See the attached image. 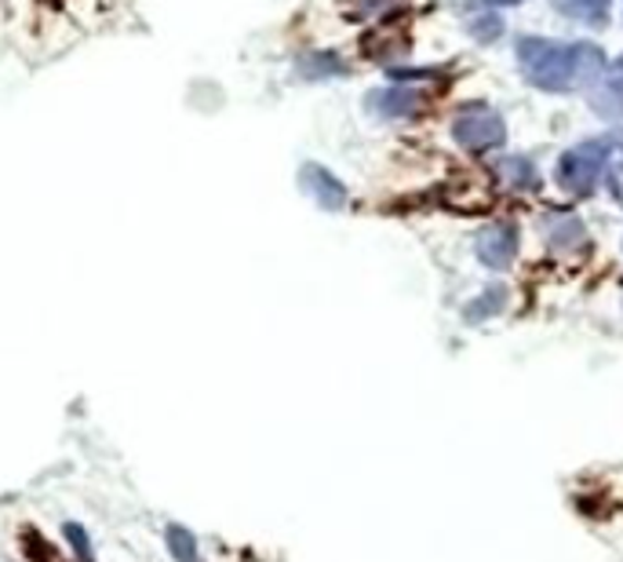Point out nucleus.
<instances>
[{
  "mask_svg": "<svg viewBox=\"0 0 623 562\" xmlns=\"http://www.w3.org/2000/svg\"><path fill=\"white\" fill-rule=\"evenodd\" d=\"M481 4H489V8H514V4H525V0H481Z\"/></svg>",
  "mask_w": 623,
  "mask_h": 562,
  "instance_id": "2eb2a0df",
  "label": "nucleus"
},
{
  "mask_svg": "<svg viewBox=\"0 0 623 562\" xmlns=\"http://www.w3.org/2000/svg\"><path fill=\"white\" fill-rule=\"evenodd\" d=\"M562 15L576 19V23L587 26H606L612 15V0H551Z\"/></svg>",
  "mask_w": 623,
  "mask_h": 562,
  "instance_id": "9d476101",
  "label": "nucleus"
},
{
  "mask_svg": "<svg viewBox=\"0 0 623 562\" xmlns=\"http://www.w3.org/2000/svg\"><path fill=\"white\" fill-rule=\"evenodd\" d=\"M521 78L540 92H573L579 84L606 78V51L587 40H554V37H521L514 45Z\"/></svg>",
  "mask_w": 623,
  "mask_h": 562,
  "instance_id": "f257e3e1",
  "label": "nucleus"
},
{
  "mask_svg": "<svg viewBox=\"0 0 623 562\" xmlns=\"http://www.w3.org/2000/svg\"><path fill=\"white\" fill-rule=\"evenodd\" d=\"M168 551L175 562H201V555H197V540L186 526H168Z\"/></svg>",
  "mask_w": 623,
  "mask_h": 562,
  "instance_id": "f8f14e48",
  "label": "nucleus"
},
{
  "mask_svg": "<svg viewBox=\"0 0 623 562\" xmlns=\"http://www.w3.org/2000/svg\"><path fill=\"white\" fill-rule=\"evenodd\" d=\"M507 285H499V281H492V285H485L481 293L470 300V304L463 307V318L470 321V326H478V321H489V318H496L507 311Z\"/></svg>",
  "mask_w": 623,
  "mask_h": 562,
  "instance_id": "6e6552de",
  "label": "nucleus"
},
{
  "mask_svg": "<svg viewBox=\"0 0 623 562\" xmlns=\"http://www.w3.org/2000/svg\"><path fill=\"white\" fill-rule=\"evenodd\" d=\"M295 73L303 81H332V78H343L346 73V62L336 56V51H306V56L295 59Z\"/></svg>",
  "mask_w": 623,
  "mask_h": 562,
  "instance_id": "1a4fd4ad",
  "label": "nucleus"
},
{
  "mask_svg": "<svg viewBox=\"0 0 623 562\" xmlns=\"http://www.w3.org/2000/svg\"><path fill=\"white\" fill-rule=\"evenodd\" d=\"M606 81H609V92H616L623 95V56L612 62V67L606 70Z\"/></svg>",
  "mask_w": 623,
  "mask_h": 562,
  "instance_id": "4468645a",
  "label": "nucleus"
},
{
  "mask_svg": "<svg viewBox=\"0 0 623 562\" xmlns=\"http://www.w3.org/2000/svg\"><path fill=\"white\" fill-rule=\"evenodd\" d=\"M467 30H470V37L481 40V45H492V40H499L503 23H499V15H474L467 23Z\"/></svg>",
  "mask_w": 623,
  "mask_h": 562,
  "instance_id": "ddd939ff",
  "label": "nucleus"
},
{
  "mask_svg": "<svg viewBox=\"0 0 623 562\" xmlns=\"http://www.w3.org/2000/svg\"><path fill=\"white\" fill-rule=\"evenodd\" d=\"M609 161H612V150H609L606 136H601V139H584V143L568 147L565 154L557 157L554 179H557V187L568 194V198L584 201L601 187V179H606V172H609Z\"/></svg>",
  "mask_w": 623,
  "mask_h": 562,
  "instance_id": "f03ea898",
  "label": "nucleus"
},
{
  "mask_svg": "<svg viewBox=\"0 0 623 562\" xmlns=\"http://www.w3.org/2000/svg\"><path fill=\"white\" fill-rule=\"evenodd\" d=\"M426 99L415 89H404V84H387V89H376L365 95V110L379 121H401V117H415L423 114Z\"/></svg>",
  "mask_w": 623,
  "mask_h": 562,
  "instance_id": "39448f33",
  "label": "nucleus"
},
{
  "mask_svg": "<svg viewBox=\"0 0 623 562\" xmlns=\"http://www.w3.org/2000/svg\"><path fill=\"white\" fill-rule=\"evenodd\" d=\"M543 242L554 248V253H576V248H584L587 245V231H584V220L573 212H562V209H554V212H546L543 215Z\"/></svg>",
  "mask_w": 623,
  "mask_h": 562,
  "instance_id": "0eeeda50",
  "label": "nucleus"
},
{
  "mask_svg": "<svg viewBox=\"0 0 623 562\" xmlns=\"http://www.w3.org/2000/svg\"><path fill=\"white\" fill-rule=\"evenodd\" d=\"M452 139L470 154H492L507 143V121L485 103H470L452 117Z\"/></svg>",
  "mask_w": 623,
  "mask_h": 562,
  "instance_id": "7ed1b4c3",
  "label": "nucleus"
},
{
  "mask_svg": "<svg viewBox=\"0 0 623 562\" xmlns=\"http://www.w3.org/2000/svg\"><path fill=\"white\" fill-rule=\"evenodd\" d=\"M299 187L306 198H314V204H321L325 212L346 209V187L325 165H317V161H306L299 168Z\"/></svg>",
  "mask_w": 623,
  "mask_h": 562,
  "instance_id": "423d86ee",
  "label": "nucleus"
},
{
  "mask_svg": "<svg viewBox=\"0 0 623 562\" xmlns=\"http://www.w3.org/2000/svg\"><path fill=\"white\" fill-rule=\"evenodd\" d=\"M518 245H521L518 226L507 223V220H499V223H489V226H481V231H478L474 256H478L481 267L507 270L514 259H518Z\"/></svg>",
  "mask_w": 623,
  "mask_h": 562,
  "instance_id": "20e7f679",
  "label": "nucleus"
},
{
  "mask_svg": "<svg viewBox=\"0 0 623 562\" xmlns=\"http://www.w3.org/2000/svg\"><path fill=\"white\" fill-rule=\"evenodd\" d=\"M499 179L507 183L510 190H525V194H532V190H540V172H536V165L529 157H521V154H514L507 161H499Z\"/></svg>",
  "mask_w": 623,
  "mask_h": 562,
  "instance_id": "9b49d317",
  "label": "nucleus"
}]
</instances>
